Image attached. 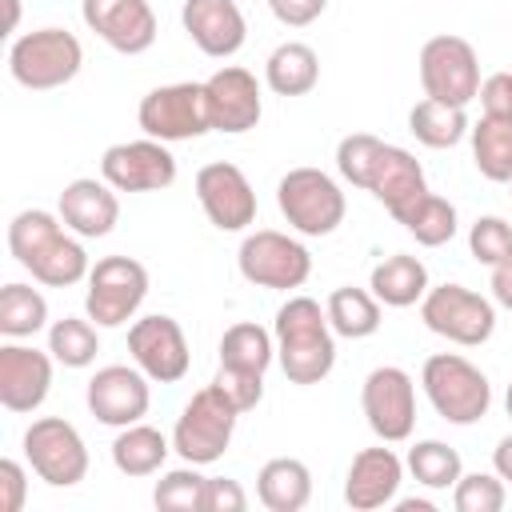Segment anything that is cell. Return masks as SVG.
Wrapping results in <instances>:
<instances>
[{
  "label": "cell",
  "instance_id": "cell-52",
  "mask_svg": "<svg viewBox=\"0 0 512 512\" xmlns=\"http://www.w3.org/2000/svg\"><path fill=\"white\" fill-rule=\"evenodd\" d=\"M504 260H508V264H512V248H508V256H504Z\"/></svg>",
  "mask_w": 512,
  "mask_h": 512
},
{
  "label": "cell",
  "instance_id": "cell-4",
  "mask_svg": "<svg viewBox=\"0 0 512 512\" xmlns=\"http://www.w3.org/2000/svg\"><path fill=\"white\" fill-rule=\"evenodd\" d=\"M84 68V44L68 28H36L12 40L8 48V72L28 92H52L80 76Z\"/></svg>",
  "mask_w": 512,
  "mask_h": 512
},
{
  "label": "cell",
  "instance_id": "cell-34",
  "mask_svg": "<svg viewBox=\"0 0 512 512\" xmlns=\"http://www.w3.org/2000/svg\"><path fill=\"white\" fill-rule=\"evenodd\" d=\"M404 468H408L412 480H416L420 488H428V492H452L456 480L464 476L460 452H456L452 444H444V440H416V444L408 448Z\"/></svg>",
  "mask_w": 512,
  "mask_h": 512
},
{
  "label": "cell",
  "instance_id": "cell-33",
  "mask_svg": "<svg viewBox=\"0 0 512 512\" xmlns=\"http://www.w3.org/2000/svg\"><path fill=\"white\" fill-rule=\"evenodd\" d=\"M272 360H276V336L268 328H260L256 320H240V324L224 328V336H220V364L264 376L272 368Z\"/></svg>",
  "mask_w": 512,
  "mask_h": 512
},
{
  "label": "cell",
  "instance_id": "cell-8",
  "mask_svg": "<svg viewBox=\"0 0 512 512\" xmlns=\"http://www.w3.org/2000/svg\"><path fill=\"white\" fill-rule=\"evenodd\" d=\"M236 268L256 288L292 292V288H304V280L312 276V252L296 236H288V232L256 228V232H248L240 240Z\"/></svg>",
  "mask_w": 512,
  "mask_h": 512
},
{
  "label": "cell",
  "instance_id": "cell-25",
  "mask_svg": "<svg viewBox=\"0 0 512 512\" xmlns=\"http://www.w3.org/2000/svg\"><path fill=\"white\" fill-rule=\"evenodd\" d=\"M168 452H172V436H164L160 428L136 420L128 428H116V440H112V464L120 476H156L164 464H168Z\"/></svg>",
  "mask_w": 512,
  "mask_h": 512
},
{
  "label": "cell",
  "instance_id": "cell-17",
  "mask_svg": "<svg viewBox=\"0 0 512 512\" xmlns=\"http://www.w3.org/2000/svg\"><path fill=\"white\" fill-rule=\"evenodd\" d=\"M80 16L88 32H96L112 52L120 56H140L156 44V12L148 0H84Z\"/></svg>",
  "mask_w": 512,
  "mask_h": 512
},
{
  "label": "cell",
  "instance_id": "cell-30",
  "mask_svg": "<svg viewBox=\"0 0 512 512\" xmlns=\"http://www.w3.org/2000/svg\"><path fill=\"white\" fill-rule=\"evenodd\" d=\"M468 112L460 104H444V100H416L408 112V132L424 144V148H456L468 136Z\"/></svg>",
  "mask_w": 512,
  "mask_h": 512
},
{
  "label": "cell",
  "instance_id": "cell-38",
  "mask_svg": "<svg viewBox=\"0 0 512 512\" xmlns=\"http://www.w3.org/2000/svg\"><path fill=\"white\" fill-rule=\"evenodd\" d=\"M400 224L416 236V244H424V248H440V244H448V240L456 236L460 216H456V204H452V200L428 192V196H424Z\"/></svg>",
  "mask_w": 512,
  "mask_h": 512
},
{
  "label": "cell",
  "instance_id": "cell-32",
  "mask_svg": "<svg viewBox=\"0 0 512 512\" xmlns=\"http://www.w3.org/2000/svg\"><path fill=\"white\" fill-rule=\"evenodd\" d=\"M48 328V300L32 284H4L0 288V336L4 340H28Z\"/></svg>",
  "mask_w": 512,
  "mask_h": 512
},
{
  "label": "cell",
  "instance_id": "cell-43",
  "mask_svg": "<svg viewBox=\"0 0 512 512\" xmlns=\"http://www.w3.org/2000/svg\"><path fill=\"white\" fill-rule=\"evenodd\" d=\"M484 116H512V72H492L480 80L476 92Z\"/></svg>",
  "mask_w": 512,
  "mask_h": 512
},
{
  "label": "cell",
  "instance_id": "cell-9",
  "mask_svg": "<svg viewBox=\"0 0 512 512\" xmlns=\"http://www.w3.org/2000/svg\"><path fill=\"white\" fill-rule=\"evenodd\" d=\"M24 460L48 488H76L88 476V444L64 416H40L24 428Z\"/></svg>",
  "mask_w": 512,
  "mask_h": 512
},
{
  "label": "cell",
  "instance_id": "cell-45",
  "mask_svg": "<svg viewBox=\"0 0 512 512\" xmlns=\"http://www.w3.org/2000/svg\"><path fill=\"white\" fill-rule=\"evenodd\" d=\"M244 508H248V492L240 488V480L208 476V504H204V512H244Z\"/></svg>",
  "mask_w": 512,
  "mask_h": 512
},
{
  "label": "cell",
  "instance_id": "cell-50",
  "mask_svg": "<svg viewBox=\"0 0 512 512\" xmlns=\"http://www.w3.org/2000/svg\"><path fill=\"white\" fill-rule=\"evenodd\" d=\"M0 4H4V12H8L4 32H16V24H20V0H0Z\"/></svg>",
  "mask_w": 512,
  "mask_h": 512
},
{
  "label": "cell",
  "instance_id": "cell-46",
  "mask_svg": "<svg viewBox=\"0 0 512 512\" xmlns=\"http://www.w3.org/2000/svg\"><path fill=\"white\" fill-rule=\"evenodd\" d=\"M268 8L284 28H308L324 16L328 0H268Z\"/></svg>",
  "mask_w": 512,
  "mask_h": 512
},
{
  "label": "cell",
  "instance_id": "cell-21",
  "mask_svg": "<svg viewBox=\"0 0 512 512\" xmlns=\"http://www.w3.org/2000/svg\"><path fill=\"white\" fill-rule=\"evenodd\" d=\"M180 24H184L188 40L212 60L236 56L248 40V20L236 0H184Z\"/></svg>",
  "mask_w": 512,
  "mask_h": 512
},
{
  "label": "cell",
  "instance_id": "cell-20",
  "mask_svg": "<svg viewBox=\"0 0 512 512\" xmlns=\"http://www.w3.org/2000/svg\"><path fill=\"white\" fill-rule=\"evenodd\" d=\"M400 480H404V460L392 448H384V440L372 448H360L344 476V504L352 512L388 508L400 492Z\"/></svg>",
  "mask_w": 512,
  "mask_h": 512
},
{
  "label": "cell",
  "instance_id": "cell-3",
  "mask_svg": "<svg viewBox=\"0 0 512 512\" xmlns=\"http://www.w3.org/2000/svg\"><path fill=\"white\" fill-rule=\"evenodd\" d=\"M236 420H240V408L216 388V384H204L188 396V404L180 408L176 416V428H172V452L184 460V464H216L228 444H232V432H236Z\"/></svg>",
  "mask_w": 512,
  "mask_h": 512
},
{
  "label": "cell",
  "instance_id": "cell-37",
  "mask_svg": "<svg viewBox=\"0 0 512 512\" xmlns=\"http://www.w3.org/2000/svg\"><path fill=\"white\" fill-rule=\"evenodd\" d=\"M152 504L168 508V512H204V504H208V476H200V464L168 468L156 480V488H152Z\"/></svg>",
  "mask_w": 512,
  "mask_h": 512
},
{
  "label": "cell",
  "instance_id": "cell-53",
  "mask_svg": "<svg viewBox=\"0 0 512 512\" xmlns=\"http://www.w3.org/2000/svg\"><path fill=\"white\" fill-rule=\"evenodd\" d=\"M508 196H512V180H508Z\"/></svg>",
  "mask_w": 512,
  "mask_h": 512
},
{
  "label": "cell",
  "instance_id": "cell-23",
  "mask_svg": "<svg viewBox=\"0 0 512 512\" xmlns=\"http://www.w3.org/2000/svg\"><path fill=\"white\" fill-rule=\"evenodd\" d=\"M368 192L388 208V216L400 224L424 196H428V176L420 168V160L400 148V144H384L380 148V160L372 168V180H368Z\"/></svg>",
  "mask_w": 512,
  "mask_h": 512
},
{
  "label": "cell",
  "instance_id": "cell-19",
  "mask_svg": "<svg viewBox=\"0 0 512 512\" xmlns=\"http://www.w3.org/2000/svg\"><path fill=\"white\" fill-rule=\"evenodd\" d=\"M52 352H40L20 340L0 344V404L16 416L36 412L52 392Z\"/></svg>",
  "mask_w": 512,
  "mask_h": 512
},
{
  "label": "cell",
  "instance_id": "cell-11",
  "mask_svg": "<svg viewBox=\"0 0 512 512\" xmlns=\"http://www.w3.org/2000/svg\"><path fill=\"white\" fill-rule=\"evenodd\" d=\"M420 88L432 100L468 108L480 92V56L464 36L440 32L420 48Z\"/></svg>",
  "mask_w": 512,
  "mask_h": 512
},
{
  "label": "cell",
  "instance_id": "cell-49",
  "mask_svg": "<svg viewBox=\"0 0 512 512\" xmlns=\"http://www.w3.org/2000/svg\"><path fill=\"white\" fill-rule=\"evenodd\" d=\"M392 504H396V512H436V504H432V500H424V496H404V500L396 496Z\"/></svg>",
  "mask_w": 512,
  "mask_h": 512
},
{
  "label": "cell",
  "instance_id": "cell-35",
  "mask_svg": "<svg viewBox=\"0 0 512 512\" xmlns=\"http://www.w3.org/2000/svg\"><path fill=\"white\" fill-rule=\"evenodd\" d=\"M48 352L64 368H88L100 352V332L88 316H64L48 324Z\"/></svg>",
  "mask_w": 512,
  "mask_h": 512
},
{
  "label": "cell",
  "instance_id": "cell-6",
  "mask_svg": "<svg viewBox=\"0 0 512 512\" xmlns=\"http://www.w3.org/2000/svg\"><path fill=\"white\" fill-rule=\"evenodd\" d=\"M84 284V316L96 328H120L136 320L148 296V268L132 256H100Z\"/></svg>",
  "mask_w": 512,
  "mask_h": 512
},
{
  "label": "cell",
  "instance_id": "cell-44",
  "mask_svg": "<svg viewBox=\"0 0 512 512\" xmlns=\"http://www.w3.org/2000/svg\"><path fill=\"white\" fill-rule=\"evenodd\" d=\"M28 500V472L20 460H0V512H20Z\"/></svg>",
  "mask_w": 512,
  "mask_h": 512
},
{
  "label": "cell",
  "instance_id": "cell-42",
  "mask_svg": "<svg viewBox=\"0 0 512 512\" xmlns=\"http://www.w3.org/2000/svg\"><path fill=\"white\" fill-rule=\"evenodd\" d=\"M212 384L240 408V416L252 412V408L264 400V376H260V372H244V368H228V364H220Z\"/></svg>",
  "mask_w": 512,
  "mask_h": 512
},
{
  "label": "cell",
  "instance_id": "cell-14",
  "mask_svg": "<svg viewBox=\"0 0 512 512\" xmlns=\"http://www.w3.org/2000/svg\"><path fill=\"white\" fill-rule=\"evenodd\" d=\"M100 176L116 192H164L176 184V156L168 152L164 140H120L104 148L100 156Z\"/></svg>",
  "mask_w": 512,
  "mask_h": 512
},
{
  "label": "cell",
  "instance_id": "cell-27",
  "mask_svg": "<svg viewBox=\"0 0 512 512\" xmlns=\"http://www.w3.org/2000/svg\"><path fill=\"white\" fill-rule=\"evenodd\" d=\"M264 84L276 96H308L320 84V56L304 40H284L264 60Z\"/></svg>",
  "mask_w": 512,
  "mask_h": 512
},
{
  "label": "cell",
  "instance_id": "cell-48",
  "mask_svg": "<svg viewBox=\"0 0 512 512\" xmlns=\"http://www.w3.org/2000/svg\"><path fill=\"white\" fill-rule=\"evenodd\" d=\"M492 472H496L504 484H512V432L496 440V448H492Z\"/></svg>",
  "mask_w": 512,
  "mask_h": 512
},
{
  "label": "cell",
  "instance_id": "cell-40",
  "mask_svg": "<svg viewBox=\"0 0 512 512\" xmlns=\"http://www.w3.org/2000/svg\"><path fill=\"white\" fill-rule=\"evenodd\" d=\"M508 500L504 480L496 472H464L452 488V508L456 512H500Z\"/></svg>",
  "mask_w": 512,
  "mask_h": 512
},
{
  "label": "cell",
  "instance_id": "cell-26",
  "mask_svg": "<svg viewBox=\"0 0 512 512\" xmlns=\"http://www.w3.org/2000/svg\"><path fill=\"white\" fill-rule=\"evenodd\" d=\"M256 500L268 512H300L312 500V472L296 456H272L256 472Z\"/></svg>",
  "mask_w": 512,
  "mask_h": 512
},
{
  "label": "cell",
  "instance_id": "cell-15",
  "mask_svg": "<svg viewBox=\"0 0 512 512\" xmlns=\"http://www.w3.org/2000/svg\"><path fill=\"white\" fill-rule=\"evenodd\" d=\"M148 384L152 380L136 364H104L92 372V380L84 388V404L100 424L128 428V424L148 416V404H152Z\"/></svg>",
  "mask_w": 512,
  "mask_h": 512
},
{
  "label": "cell",
  "instance_id": "cell-36",
  "mask_svg": "<svg viewBox=\"0 0 512 512\" xmlns=\"http://www.w3.org/2000/svg\"><path fill=\"white\" fill-rule=\"evenodd\" d=\"M64 232V220L60 212H48V208H24L8 220V252L16 256V264L24 268L40 248H48L56 236Z\"/></svg>",
  "mask_w": 512,
  "mask_h": 512
},
{
  "label": "cell",
  "instance_id": "cell-2",
  "mask_svg": "<svg viewBox=\"0 0 512 512\" xmlns=\"http://www.w3.org/2000/svg\"><path fill=\"white\" fill-rule=\"evenodd\" d=\"M420 388L440 420L468 428L488 416L492 408V384L488 376L460 352H436L420 368Z\"/></svg>",
  "mask_w": 512,
  "mask_h": 512
},
{
  "label": "cell",
  "instance_id": "cell-10",
  "mask_svg": "<svg viewBox=\"0 0 512 512\" xmlns=\"http://www.w3.org/2000/svg\"><path fill=\"white\" fill-rule=\"evenodd\" d=\"M136 124L144 128V136L164 140V144H180V140H196V136L212 132L204 84L180 80V84L152 88L136 108Z\"/></svg>",
  "mask_w": 512,
  "mask_h": 512
},
{
  "label": "cell",
  "instance_id": "cell-51",
  "mask_svg": "<svg viewBox=\"0 0 512 512\" xmlns=\"http://www.w3.org/2000/svg\"><path fill=\"white\" fill-rule=\"evenodd\" d=\"M504 408H508V416H512V384H508V392H504Z\"/></svg>",
  "mask_w": 512,
  "mask_h": 512
},
{
  "label": "cell",
  "instance_id": "cell-41",
  "mask_svg": "<svg viewBox=\"0 0 512 512\" xmlns=\"http://www.w3.org/2000/svg\"><path fill=\"white\" fill-rule=\"evenodd\" d=\"M512 248V224L504 216H480L472 228H468V252L476 264H500Z\"/></svg>",
  "mask_w": 512,
  "mask_h": 512
},
{
  "label": "cell",
  "instance_id": "cell-16",
  "mask_svg": "<svg viewBox=\"0 0 512 512\" xmlns=\"http://www.w3.org/2000/svg\"><path fill=\"white\" fill-rule=\"evenodd\" d=\"M196 200L208 224L220 232H244L248 224H256V188L244 168L228 160H212L196 172Z\"/></svg>",
  "mask_w": 512,
  "mask_h": 512
},
{
  "label": "cell",
  "instance_id": "cell-13",
  "mask_svg": "<svg viewBox=\"0 0 512 512\" xmlns=\"http://www.w3.org/2000/svg\"><path fill=\"white\" fill-rule=\"evenodd\" d=\"M128 356L152 384H180L188 376V368H192V352H188L184 328L164 312L132 320Z\"/></svg>",
  "mask_w": 512,
  "mask_h": 512
},
{
  "label": "cell",
  "instance_id": "cell-28",
  "mask_svg": "<svg viewBox=\"0 0 512 512\" xmlns=\"http://www.w3.org/2000/svg\"><path fill=\"white\" fill-rule=\"evenodd\" d=\"M24 268L32 272L36 284H48V288H72V284L88 280L92 260H88V252H84V240H80L76 232L64 228V232H60L48 248H40Z\"/></svg>",
  "mask_w": 512,
  "mask_h": 512
},
{
  "label": "cell",
  "instance_id": "cell-47",
  "mask_svg": "<svg viewBox=\"0 0 512 512\" xmlns=\"http://www.w3.org/2000/svg\"><path fill=\"white\" fill-rule=\"evenodd\" d=\"M488 288H492V300H496L500 308L512 312V264H508V260L492 264V280H488Z\"/></svg>",
  "mask_w": 512,
  "mask_h": 512
},
{
  "label": "cell",
  "instance_id": "cell-18",
  "mask_svg": "<svg viewBox=\"0 0 512 512\" xmlns=\"http://www.w3.org/2000/svg\"><path fill=\"white\" fill-rule=\"evenodd\" d=\"M204 96H208V116H212V132L224 136H244L260 124L264 116V100H260V80L240 68V64H224L204 80Z\"/></svg>",
  "mask_w": 512,
  "mask_h": 512
},
{
  "label": "cell",
  "instance_id": "cell-29",
  "mask_svg": "<svg viewBox=\"0 0 512 512\" xmlns=\"http://www.w3.org/2000/svg\"><path fill=\"white\" fill-rule=\"evenodd\" d=\"M472 164L484 180L508 184L512 180V116H480L468 128Z\"/></svg>",
  "mask_w": 512,
  "mask_h": 512
},
{
  "label": "cell",
  "instance_id": "cell-1",
  "mask_svg": "<svg viewBox=\"0 0 512 512\" xmlns=\"http://www.w3.org/2000/svg\"><path fill=\"white\" fill-rule=\"evenodd\" d=\"M276 364L288 376V384H320L336 368V332L328 324V312L312 296H288L276 308Z\"/></svg>",
  "mask_w": 512,
  "mask_h": 512
},
{
  "label": "cell",
  "instance_id": "cell-7",
  "mask_svg": "<svg viewBox=\"0 0 512 512\" xmlns=\"http://www.w3.org/2000/svg\"><path fill=\"white\" fill-rule=\"evenodd\" d=\"M420 320L428 332L444 336L460 348H480L496 332V300L464 288V284H436L420 300Z\"/></svg>",
  "mask_w": 512,
  "mask_h": 512
},
{
  "label": "cell",
  "instance_id": "cell-22",
  "mask_svg": "<svg viewBox=\"0 0 512 512\" xmlns=\"http://www.w3.org/2000/svg\"><path fill=\"white\" fill-rule=\"evenodd\" d=\"M60 220L68 232H76L80 240H100L116 228L120 220V200H116V188L100 176H76L64 184L60 192V204H56Z\"/></svg>",
  "mask_w": 512,
  "mask_h": 512
},
{
  "label": "cell",
  "instance_id": "cell-12",
  "mask_svg": "<svg viewBox=\"0 0 512 512\" xmlns=\"http://www.w3.org/2000/svg\"><path fill=\"white\" fill-rule=\"evenodd\" d=\"M360 408L376 440L400 444L416 428V380L396 364H380L360 384Z\"/></svg>",
  "mask_w": 512,
  "mask_h": 512
},
{
  "label": "cell",
  "instance_id": "cell-39",
  "mask_svg": "<svg viewBox=\"0 0 512 512\" xmlns=\"http://www.w3.org/2000/svg\"><path fill=\"white\" fill-rule=\"evenodd\" d=\"M380 148L384 140L372 136V132H352L336 144V172L352 184V188H364L368 192V180H372V168L380 160Z\"/></svg>",
  "mask_w": 512,
  "mask_h": 512
},
{
  "label": "cell",
  "instance_id": "cell-5",
  "mask_svg": "<svg viewBox=\"0 0 512 512\" xmlns=\"http://www.w3.org/2000/svg\"><path fill=\"white\" fill-rule=\"evenodd\" d=\"M276 208L288 220V228L300 236H332L348 216V200L340 184L324 168H312V164L288 168L280 176Z\"/></svg>",
  "mask_w": 512,
  "mask_h": 512
},
{
  "label": "cell",
  "instance_id": "cell-31",
  "mask_svg": "<svg viewBox=\"0 0 512 512\" xmlns=\"http://www.w3.org/2000/svg\"><path fill=\"white\" fill-rule=\"evenodd\" d=\"M380 308H384V304L372 296V288H352V284L332 288V292H328V304H324L332 332L344 336V340H364V336H372V332L380 328Z\"/></svg>",
  "mask_w": 512,
  "mask_h": 512
},
{
  "label": "cell",
  "instance_id": "cell-24",
  "mask_svg": "<svg viewBox=\"0 0 512 512\" xmlns=\"http://www.w3.org/2000/svg\"><path fill=\"white\" fill-rule=\"evenodd\" d=\"M368 288L372 296L384 304V308H412L424 300V292L432 288L428 284V268L420 256H408V252H392L384 256L372 276H368Z\"/></svg>",
  "mask_w": 512,
  "mask_h": 512
}]
</instances>
